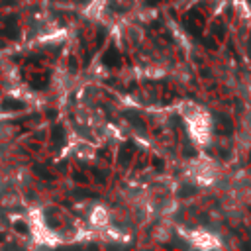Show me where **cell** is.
I'll return each mask as SVG.
<instances>
[{
  "instance_id": "4",
  "label": "cell",
  "mask_w": 251,
  "mask_h": 251,
  "mask_svg": "<svg viewBox=\"0 0 251 251\" xmlns=\"http://www.w3.org/2000/svg\"><path fill=\"white\" fill-rule=\"evenodd\" d=\"M2 110H24V102L14 100V98H8V100L2 102Z\"/></svg>"
},
{
  "instance_id": "5",
  "label": "cell",
  "mask_w": 251,
  "mask_h": 251,
  "mask_svg": "<svg viewBox=\"0 0 251 251\" xmlns=\"http://www.w3.org/2000/svg\"><path fill=\"white\" fill-rule=\"evenodd\" d=\"M131 151H133V145H131V143H127V151H126V147L122 149V153H120V157H122V159H120V161H122V163H127V161H129Z\"/></svg>"
},
{
  "instance_id": "6",
  "label": "cell",
  "mask_w": 251,
  "mask_h": 251,
  "mask_svg": "<svg viewBox=\"0 0 251 251\" xmlns=\"http://www.w3.org/2000/svg\"><path fill=\"white\" fill-rule=\"evenodd\" d=\"M35 171H37V175H39V176H43V178H53V175H51V173H49L47 169H43V167H39V165L35 167Z\"/></svg>"
},
{
  "instance_id": "3",
  "label": "cell",
  "mask_w": 251,
  "mask_h": 251,
  "mask_svg": "<svg viewBox=\"0 0 251 251\" xmlns=\"http://www.w3.org/2000/svg\"><path fill=\"white\" fill-rule=\"evenodd\" d=\"M51 141H53V145L57 149L65 145V129H63V126H53V129H51Z\"/></svg>"
},
{
  "instance_id": "8",
  "label": "cell",
  "mask_w": 251,
  "mask_h": 251,
  "mask_svg": "<svg viewBox=\"0 0 251 251\" xmlns=\"http://www.w3.org/2000/svg\"><path fill=\"white\" fill-rule=\"evenodd\" d=\"M16 229H18V231H22V233H27V227H25L24 224H16Z\"/></svg>"
},
{
  "instance_id": "7",
  "label": "cell",
  "mask_w": 251,
  "mask_h": 251,
  "mask_svg": "<svg viewBox=\"0 0 251 251\" xmlns=\"http://www.w3.org/2000/svg\"><path fill=\"white\" fill-rule=\"evenodd\" d=\"M104 35H106V31H104V27H100V29H98V37H96V47H100V45H102Z\"/></svg>"
},
{
  "instance_id": "2",
  "label": "cell",
  "mask_w": 251,
  "mask_h": 251,
  "mask_svg": "<svg viewBox=\"0 0 251 251\" xmlns=\"http://www.w3.org/2000/svg\"><path fill=\"white\" fill-rule=\"evenodd\" d=\"M104 65L106 67H118L120 63H122V59H120V53H118V49L114 47V45H110V49L104 53Z\"/></svg>"
},
{
  "instance_id": "1",
  "label": "cell",
  "mask_w": 251,
  "mask_h": 251,
  "mask_svg": "<svg viewBox=\"0 0 251 251\" xmlns=\"http://www.w3.org/2000/svg\"><path fill=\"white\" fill-rule=\"evenodd\" d=\"M0 35H4L8 39L18 37V27H16L14 18H0Z\"/></svg>"
},
{
  "instance_id": "9",
  "label": "cell",
  "mask_w": 251,
  "mask_h": 251,
  "mask_svg": "<svg viewBox=\"0 0 251 251\" xmlns=\"http://www.w3.org/2000/svg\"><path fill=\"white\" fill-rule=\"evenodd\" d=\"M75 194H76V196H94L92 192H84V190H76Z\"/></svg>"
}]
</instances>
